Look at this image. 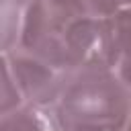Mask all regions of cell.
<instances>
[{
	"label": "cell",
	"mask_w": 131,
	"mask_h": 131,
	"mask_svg": "<svg viewBox=\"0 0 131 131\" xmlns=\"http://www.w3.org/2000/svg\"><path fill=\"white\" fill-rule=\"evenodd\" d=\"M49 111L61 131H121L131 94L102 59H94L63 80Z\"/></svg>",
	"instance_id": "cell-1"
},
{
	"label": "cell",
	"mask_w": 131,
	"mask_h": 131,
	"mask_svg": "<svg viewBox=\"0 0 131 131\" xmlns=\"http://www.w3.org/2000/svg\"><path fill=\"white\" fill-rule=\"evenodd\" d=\"M111 16L102 31V59L131 90V6Z\"/></svg>",
	"instance_id": "cell-2"
},
{
	"label": "cell",
	"mask_w": 131,
	"mask_h": 131,
	"mask_svg": "<svg viewBox=\"0 0 131 131\" xmlns=\"http://www.w3.org/2000/svg\"><path fill=\"white\" fill-rule=\"evenodd\" d=\"M2 131H59L53 117H47L43 108L31 104H18L2 113Z\"/></svg>",
	"instance_id": "cell-3"
},
{
	"label": "cell",
	"mask_w": 131,
	"mask_h": 131,
	"mask_svg": "<svg viewBox=\"0 0 131 131\" xmlns=\"http://www.w3.org/2000/svg\"><path fill=\"white\" fill-rule=\"evenodd\" d=\"M121 131H131V111H129V115H127V121L123 123V127H121Z\"/></svg>",
	"instance_id": "cell-4"
},
{
	"label": "cell",
	"mask_w": 131,
	"mask_h": 131,
	"mask_svg": "<svg viewBox=\"0 0 131 131\" xmlns=\"http://www.w3.org/2000/svg\"><path fill=\"white\" fill-rule=\"evenodd\" d=\"M127 4H131V0H127Z\"/></svg>",
	"instance_id": "cell-5"
}]
</instances>
